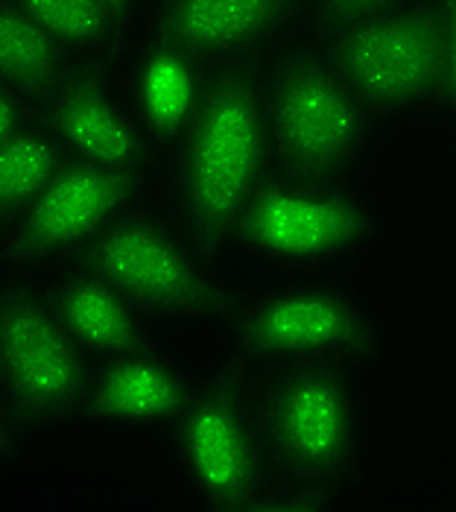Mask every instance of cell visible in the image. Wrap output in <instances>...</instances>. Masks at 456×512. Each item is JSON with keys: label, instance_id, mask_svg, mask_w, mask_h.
<instances>
[{"label": "cell", "instance_id": "obj_15", "mask_svg": "<svg viewBox=\"0 0 456 512\" xmlns=\"http://www.w3.org/2000/svg\"><path fill=\"white\" fill-rule=\"evenodd\" d=\"M205 88L202 59L158 36L135 62L129 106L147 138L179 141L199 112Z\"/></svg>", "mask_w": 456, "mask_h": 512}, {"label": "cell", "instance_id": "obj_22", "mask_svg": "<svg viewBox=\"0 0 456 512\" xmlns=\"http://www.w3.org/2000/svg\"><path fill=\"white\" fill-rule=\"evenodd\" d=\"M21 431H24V425L18 422V416L12 413V407L0 395V463H9V460L18 457V451H21Z\"/></svg>", "mask_w": 456, "mask_h": 512}, {"label": "cell", "instance_id": "obj_8", "mask_svg": "<svg viewBox=\"0 0 456 512\" xmlns=\"http://www.w3.org/2000/svg\"><path fill=\"white\" fill-rule=\"evenodd\" d=\"M322 53L375 120H407L442 109V44L430 0H413L328 33Z\"/></svg>", "mask_w": 456, "mask_h": 512}, {"label": "cell", "instance_id": "obj_11", "mask_svg": "<svg viewBox=\"0 0 456 512\" xmlns=\"http://www.w3.org/2000/svg\"><path fill=\"white\" fill-rule=\"evenodd\" d=\"M193 384L173 357L152 346L100 360L91 372L82 422L106 431H170L182 416Z\"/></svg>", "mask_w": 456, "mask_h": 512}, {"label": "cell", "instance_id": "obj_12", "mask_svg": "<svg viewBox=\"0 0 456 512\" xmlns=\"http://www.w3.org/2000/svg\"><path fill=\"white\" fill-rule=\"evenodd\" d=\"M65 156L112 170L135 173L147 167V132L112 88L94 74H68L47 94V123Z\"/></svg>", "mask_w": 456, "mask_h": 512}, {"label": "cell", "instance_id": "obj_3", "mask_svg": "<svg viewBox=\"0 0 456 512\" xmlns=\"http://www.w3.org/2000/svg\"><path fill=\"white\" fill-rule=\"evenodd\" d=\"M383 214L360 179H304L272 170L246 205L226 252L269 278L340 276L366 258Z\"/></svg>", "mask_w": 456, "mask_h": 512}, {"label": "cell", "instance_id": "obj_16", "mask_svg": "<svg viewBox=\"0 0 456 512\" xmlns=\"http://www.w3.org/2000/svg\"><path fill=\"white\" fill-rule=\"evenodd\" d=\"M68 53L12 0H0V82L18 94H50L71 74Z\"/></svg>", "mask_w": 456, "mask_h": 512}, {"label": "cell", "instance_id": "obj_6", "mask_svg": "<svg viewBox=\"0 0 456 512\" xmlns=\"http://www.w3.org/2000/svg\"><path fill=\"white\" fill-rule=\"evenodd\" d=\"M106 278L144 314L223 319L231 293L208 264V252L176 226L129 208L74 258Z\"/></svg>", "mask_w": 456, "mask_h": 512}, {"label": "cell", "instance_id": "obj_19", "mask_svg": "<svg viewBox=\"0 0 456 512\" xmlns=\"http://www.w3.org/2000/svg\"><path fill=\"white\" fill-rule=\"evenodd\" d=\"M404 3H413V0H310V15H313V24L322 30V36H328L348 24L398 9Z\"/></svg>", "mask_w": 456, "mask_h": 512}, {"label": "cell", "instance_id": "obj_17", "mask_svg": "<svg viewBox=\"0 0 456 512\" xmlns=\"http://www.w3.org/2000/svg\"><path fill=\"white\" fill-rule=\"evenodd\" d=\"M68 161L47 126H24L0 144V232H6Z\"/></svg>", "mask_w": 456, "mask_h": 512}, {"label": "cell", "instance_id": "obj_4", "mask_svg": "<svg viewBox=\"0 0 456 512\" xmlns=\"http://www.w3.org/2000/svg\"><path fill=\"white\" fill-rule=\"evenodd\" d=\"M363 375L345 366L266 372L255 407L272 480L331 504L357 483L366 463Z\"/></svg>", "mask_w": 456, "mask_h": 512}, {"label": "cell", "instance_id": "obj_2", "mask_svg": "<svg viewBox=\"0 0 456 512\" xmlns=\"http://www.w3.org/2000/svg\"><path fill=\"white\" fill-rule=\"evenodd\" d=\"M176 144V197L185 232L208 255H220L246 205L275 170L264 77L249 62H231L208 77L199 112Z\"/></svg>", "mask_w": 456, "mask_h": 512}, {"label": "cell", "instance_id": "obj_13", "mask_svg": "<svg viewBox=\"0 0 456 512\" xmlns=\"http://www.w3.org/2000/svg\"><path fill=\"white\" fill-rule=\"evenodd\" d=\"M302 0H167L158 36L202 62H246L299 12Z\"/></svg>", "mask_w": 456, "mask_h": 512}, {"label": "cell", "instance_id": "obj_1", "mask_svg": "<svg viewBox=\"0 0 456 512\" xmlns=\"http://www.w3.org/2000/svg\"><path fill=\"white\" fill-rule=\"evenodd\" d=\"M226 352L240 366H345L369 372L389 346L378 302L340 276L269 278L220 319Z\"/></svg>", "mask_w": 456, "mask_h": 512}, {"label": "cell", "instance_id": "obj_7", "mask_svg": "<svg viewBox=\"0 0 456 512\" xmlns=\"http://www.w3.org/2000/svg\"><path fill=\"white\" fill-rule=\"evenodd\" d=\"M176 469L190 495L208 510H261L272 469L266 460L255 395L234 369L193 384L170 428Z\"/></svg>", "mask_w": 456, "mask_h": 512}, {"label": "cell", "instance_id": "obj_20", "mask_svg": "<svg viewBox=\"0 0 456 512\" xmlns=\"http://www.w3.org/2000/svg\"><path fill=\"white\" fill-rule=\"evenodd\" d=\"M442 44V109L456 118V0H430Z\"/></svg>", "mask_w": 456, "mask_h": 512}, {"label": "cell", "instance_id": "obj_5", "mask_svg": "<svg viewBox=\"0 0 456 512\" xmlns=\"http://www.w3.org/2000/svg\"><path fill=\"white\" fill-rule=\"evenodd\" d=\"M266 123L278 173L360 179L375 150V118L322 50H287L264 79Z\"/></svg>", "mask_w": 456, "mask_h": 512}, {"label": "cell", "instance_id": "obj_9", "mask_svg": "<svg viewBox=\"0 0 456 512\" xmlns=\"http://www.w3.org/2000/svg\"><path fill=\"white\" fill-rule=\"evenodd\" d=\"M91 372L41 287L0 284V395L24 431L79 422Z\"/></svg>", "mask_w": 456, "mask_h": 512}, {"label": "cell", "instance_id": "obj_21", "mask_svg": "<svg viewBox=\"0 0 456 512\" xmlns=\"http://www.w3.org/2000/svg\"><path fill=\"white\" fill-rule=\"evenodd\" d=\"M27 126V112H24V94L0 82V144L15 138Z\"/></svg>", "mask_w": 456, "mask_h": 512}, {"label": "cell", "instance_id": "obj_18", "mask_svg": "<svg viewBox=\"0 0 456 512\" xmlns=\"http://www.w3.org/2000/svg\"><path fill=\"white\" fill-rule=\"evenodd\" d=\"M24 15L65 50H97L109 44L117 12L106 0H12Z\"/></svg>", "mask_w": 456, "mask_h": 512}, {"label": "cell", "instance_id": "obj_14", "mask_svg": "<svg viewBox=\"0 0 456 512\" xmlns=\"http://www.w3.org/2000/svg\"><path fill=\"white\" fill-rule=\"evenodd\" d=\"M53 311L88 357L106 360L150 346L144 311L126 299L106 278L71 267L44 287Z\"/></svg>", "mask_w": 456, "mask_h": 512}, {"label": "cell", "instance_id": "obj_23", "mask_svg": "<svg viewBox=\"0 0 456 512\" xmlns=\"http://www.w3.org/2000/svg\"><path fill=\"white\" fill-rule=\"evenodd\" d=\"M106 3L112 6V9H114V12H117V15H120L123 9H129V6H132V0H106Z\"/></svg>", "mask_w": 456, "mask_h": 512}, {"label": "cell", "instance_id": "obj_10", "mask_svg": "<svg viewBox=\"0 0 456 512\" xmlns=\"http://www.w3.org/2000/svg\"><path fill=\"white\" fill-rule=\"evenodd\" d=\"M141 176L68 158L33 205L6 229L3 255L21 267L76 258L120 214L135 208Z\"/></svg>", "mask_w": 456, "mask_h": 512}]
</instances>
